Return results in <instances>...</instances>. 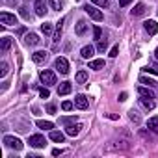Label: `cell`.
Here are the masks:
<instances>
[{
    "label": "cell",
    "instance_id": "cell-14",
    "mask_svg": "<svg viewBox=\"0 0 158 158\" xmlns=\"http://www.w3.org/2000/svg\"><path fill=\"white\" fill-rule=\"evenodd\" d=\"M71 89H73L71 82H61V84L58 86V95H69Z\"/></svg>",
    "mask_w": 158,
    "mask_h": 158
},
{
    "label": "cell",
    "instance_id": "cell-37",
    "mask_svg": "<svg viewBox=\"0 0 158 158\" xmlns=\"http://www.w3.org/2000/svg\"><path fill=\"white\" fill-rule=\"evenodd\" d=\"M128 115H130V119H132V121H136V123H139V115H138V112H134V110H132V112H130Z\"/></svg>",
    "mask_w": 158,
    "mask_h": 158
},
{
    "label": "cell",
    "instance_id": "cell-34",
    "mask_svg": "<svg viewBox=\"0 0 158 158\" xmlns=\"http://www.w3.org/2000/svg\"><path fill=\"white\" fill-rule=\"evenodd\" d=\"M39 95H41V99H48V97H50L48 88H41V89H39Z\"/></svg>",
    "mask_w": 158,
    "mask_h": 158
},
{
    "label": "cell",
    "instance_id": "cell-33",
    "mask_svg": "<svg viewBox=\"0 0 158 158\" xmlns=\"http://www.w3.org/2000/svg\"><path fill=\"white\" fill-rule=\"evenodd\" d=\"M106 47H108V43H106V39H101V41L97 43V48H99L101 52H104V50H106Z\"/></svg>",
    "mask_w": 158,
    "mask_h": 158
},
{
    "label": "cell",
    "instance_id": "cell-42",
    "mask_svg": "<svg viewBox=\"0 0 158 158\" xmlns=\"http://www.w3.org/2000/svg\"><path fill=\"white\" fill-rule=\"evenodd\" d=\"M21 15H23V17H26V19H28V11H26V8H21Z\"/></svg>",
    "mask_w": 158,
    "mask_h": 158
},
{
    "label": "cell",
    "instance_id": "cell-38",
    "mask_svg": "<svg viewBox=\"0 0 158 158\" xmlns=\"http://www.w3.org/2000/svg\"><path fill=\"white\" fill-rule=\"evenodd\" d=\"M71 121H76V117H74V115H71V117H61V123H71Z\"/></svg>",
    "mask_w": 158,
    "mask_h": 158
},
{
    "label": "cell",
    "instance_id": "cell-6",
    "mask_svg": "<svg viewBox=\"0 0 158 158\" xmlns=\"http://www.w3.org/2000/svg\"><path fill=\"white\" fill-rule=\"evenodd\" d=\"M0 23H2L4 26H11V24H17V17L8 13V11H2L0 13Z\"/></svg>",
    "mask_w": 158,
    "mask_h": 158
},
{
    "label": "cell",
    "instance_id": "cell-7",
    "mask_svg": "<svg viewBox=\"0 0 158 158\" xmlns=\"http://www.w3.org/2000/svg\"><path fill=\"white\" fill-rule=\"evenodd\" d=\"M74 106L80 108V110H86V108L89 106V101L86 99V95H76V97H74Z\"/></svg>",
    "mask_w": 158,
    "mask_h": 158
},
{
    "label": "cell",
    "instance_id": "cell-27",
    "mask_svg": "<svg viewBox=\"0 0 158 158\" xmlns=\"http://www.w3.org/2000/svg\"><path fill=\"white\" fill-rule=\"evenodd\" d=\"M41 32H43L45 35H50V34H52V24H50V23L41 24Z\"/></svg>",
    "mask_w": 158,
    "mask_h": 158
},
{
    "label": "cell",
    "instance_id": "cell-15",
    "mask_svg": "<svg viewBox=\"0 0 158 158\" xmlns=\"http://www.w3.org/2000/svg\"><path fill=\"white\" fill-rule=\"evenodd\" d=\"M11 48V37H2V41H0V50H2V54H8Z\"/></svg>",
    "mask_w": 158,
    "mask_h": 158
},
{
    "label": "cell",
    "instance_id": "cell-43",
    "mask_svg": "<svg viewBox=\"0 0 158 158\" xmlns=\"http://www.w3.org/2000/svg\"><path fill=\"white\" fill-rule=\"evenodd\" d=\"M127 97H128L127 93H121V95H119V101H127Z\"/></svg>",
    "mask_w": 158,
    "mask_h": 158
},
{
    "label": "cell",
    "instance_id": "cell-30",
    "mask_svg": "<svg viewBox=\"0 0 158 158\" xmlns=\"http://www.w3.org/2000/svg\"><path fill=\"white\" fill-rule=\"evenodd\" d=\"M93 35H95V39H97V41H101V39H102V30H101V26H95V28H93Z\"/></svg>",
    "mask_w": 158,
    "mask_h": 158
},
{
    "label": "cell",
    "instance_id": "cell-19",
    "mask_svg": "<svg viewBox=\"0 0 158 158\" xmlns=\"http://www.w3.org/2000/svg\"><path fill=\"white\" fill-rule=\"evenodd\" d=\"M50 139H52V141H56V143H63L65 136H63L60 130H50Z\"/></svg>",
    "mask_w": 158,
    "mask_h": 158
},
{
    "label": "cell",
    "instance_id": "cell-11",
    "mask_svg": "<svg viewBox=\"0 0 158 158\" xmlns=\"http://www.w3.org/2000/svg\"><path fill=\"white\" fill-rule=\"evenodd\" d=\"M47 58H48V52H47V50H37V52H34V54H32L34 63H43Z\"/></svg>",
    "mask_w": 158,
    "mask_h": 158
},
{
    "label": "cell",
    "instance_id": "cell-17",
    "mask_svg": "<svg viewBox=\"0 0 158 158\" xmlns=\"http://www.w3.org/2000/svg\"><path fill=\"white\" fill-rule=\"evenodd\" d=\"M145 10H147V8H145V4H136V6H134V10L130 11V15H132V17H141V15L145 13Z\"/></svg>",
    "mask_w": 158,
    "mask_h": 158
},
{
    "label": "cell",
    "instance_id": "cell-16",
    "mask_svg": "<svg viewBox=\"0 0 158 158\" xmlns=\"http://www.w3.org/2000/svg\"><path fill=\"white\" fill-rule=\"evenodd\" d=\"M74 32H76V35H84V34L88 32V24H86V21H78Z\"/></svg>",
    "mask_w": 158,
    "mask_h": 158
},
{
    "label": "cell",
    "instance_id": "cell-4",
    "mask_svg": "<svg viewBox=\"0 0 158 158\" xmlns=\"http://www.w3.org/2000/svg\"><path fill=\"white\" fill-rule=\"evenodd\" d=\"M84 10H86V13H88L93 21H102V19H104L102 11H101V10H97L95 6H89V4H88V6H84Z\"/></svg>",
    "mask_w": 158,
    "mask_h": 158
},
{
    "label": "cell",
    "instance_id": "cell-5",
    "mask_svg": "<svg viewBox=\"0 0 158 158\" xmlns=\"http://www.w3.org/2000/svg\"><path fill=\"white\" fill-rule=\"evenodd\" d=\"M54 69H56L58 73H61V74H67V73H69V61H67L65 58H56Z\"/></svg>",
    "mask_w": 158,
    "mask_h": 158
},
{
    "label": "cell",
    "instance_id": "cell-2",
    "mask_svg": "<svg viewBox=\"0 0 158 158\" xmlns=\"http://www.w3.org/2000/svg\"><path fill=\"white\" fill-rule=\"evenodd\" d=\"M4 145L10 147V149H15V151H21L23 149V141L15 136H4Z\"/></svg>",
    "mask_w": 158,
    "mask_h": 158
},
{
    "label": "cell",
    "instance_id": "cell-13",
    "mask_svg": "<svg viewBox=\"0 0 158 158\" xmlns=\"http://www.w3.org/2000/svg\"><path fill=\"white\" fill-rule=\"evenodd\" d=\"M143 28H145L151 35L158 34V24H156V21H145V23H143Z\"/></svg>",
    "mask_w": 158,
    "mask_h": 158
},
{
    "label": "cell",
    "instance_id": "cell-40",
    "mask_svg": "<svg viewBox=\"0 0 158 158\" xmlns=\"http://www.w3.org/2000/svg\"><path fill=\"white\" fill-rule=\"evenodd\" d=\"M47 112H48V114H56V106H54V104H48V106H47Z\"/></svg>",
    "mask_w": 158,
    "mask_h": 158
},
{
    "label": "cell",
    "instance_id": "cell-28",
    "mask_svg": "<svg viewBox=\"0 0 158 158\" xmlns=\"http://www.w3.org/2000/svg\"><path fill=\"white\" fill-rule=\"evenodd\" d=\"M8 73H10V65L6 61H2V63H0V76H6Z\"/></svg>",
    "mask_w": 158,
    "mask_h": 158
},
{
    "label": "cell",
    "instance_id": "cell-32",
    "mask_svg": "<svg viewBox=\"0 0 158 158\" xmlns=\"http://www.w3.org/2000/svg\"><path fill=\"white\" fill-rule=\"evenodd\" d=\"M143 71H147V73H154V74H158V63H152V65H149V67H145Z\"/></svg>",
    "mask_w": 158,
    "mask_h": 158
},
{
    "label": "cell",
    "instance_id": "cell-36",
    "mask_svg": "<svg viewBox=\"0 0 158 158\" xmlns=\"http://www.w3.org/2000/svg\"><path fill=\"white\" fill-rule=\"evenodd\" d=\"M117 54H119V45H114V47H112V50H110V56H112V58H115Z\"/></svg>",
    "mask_w": 158,
    "mask_h": 158
},
{
    "label": "cell",
    "instance_id": "cell-26",
    "mask_svg": "<svg viewBox=\"0 0 158 158\" xmlns=\"http://www.w3.org/2000/svg\"><path fill=\"white\" fill-rule=\"evenodd\" d=\"M48 6H50L54 11H60V10H61V0H48Z\"/></svg>",
    "mask_w": 158,
    "mask_h": 158
},
{
    "label": "cell",
    "instance_id": "cell-10",
    "mask_svg": "<svg viewBox=\"0 0 158 158\" xmlns=\"http://www.w3.org/2000/svg\"><path fill=\"white\" fill-rule=\"evenodd\" d=\"M80 128H82V125L80 123H76V125H67V128H65V134L67 136H78V134H80Z\"/></svg>",
    "mask_w": 158,
    "mask_h": 158
},
{
    "label": "cell",
    "instance_id": "cell-22",
    "mask_svg": "<svg viewBox=\"0 0 158 158\" xmlns=\"http://www.w3.org/2000/svg\"><path fill=\"white\" fill-rule=\"evenodd\" d=\"M104 67V60H91L89 61V69H93V71H101Z\"/></svg>",
    "mask_w": 158,
    "mask_h": 158
},
{
    "label": "cell",
    "instance_id": "cell-23",
    "mask_svg": "<svg viewBox=\"0 0 158 158\" xmlns=\"http://www.w3.org/2000/svg\"><path fill=\"white\" fill-rule=\"evenodd\" d=\"M35 125H37L39 128H43V130H52V128H54V123H50V121H43V119H39Z\"/></svg>",
    "mask_w": 158,
    "mask_h": 158
},
{
    "label": "cell",
    "instance_id": "cell-29",
    "mask_svg": "<svg viewBox=\"0 0 158 158\" xmlns=\"http://www.w3.org/2000/svg\"><path fill=\"white\" fill-rule=\"evenodd\" d=\"M139 82H141V84H145V86H149V88L156 86V82H154V80H151V78H147V76H141V78H139Z\"/></svg>",
    "mask_w": 158,
    "mask_h": 158
},
{
    "label": "cell",
    "instance_id": "cell-44",
    "mask_svg": "<svg viewBox=\"0 0 158 158\" xmlns=\"http://www.w3.org/2000/svg\"><path fill=\"white\" fill-rule=\"evenodd\" d=\"M154 56H156V60H158V48H156V50H154Z\"/></svg>",
    "mask_w": 158,
    "mask_h": 158
},
{
    "label": "cell",
    "instance_id": "cell-25",
    "mask_svg": "<svg viewBox=\"0 0 158 158\" xmlns=\"http://www.w3.org/2000/svg\"><path fill=\"white\" fill-rule=\"evenodd\" d=\"M115 147L117 149H130V139H117Z\"/></svg>",
    "mask_w": 158,
    "mask_h": 158
},
{
    "label": "cell",
    "instance_id": "cell-1",
    "mask_svg": "<svg viewBox=\"0 0 158 158\" xmlns=\"http://www.w3.org/2000/svg\"><path fill=\"white\" fill-rule=\"evenodd\" d=\"M39 78H41V82H43L45 86H54V84H56V74H54L50 69H43V71L39 73Z\"/></svg>",
    "mask_w": 158,
    "mask_h": 158
},
{
    "label": "cell",
    "instance_id": "cell-20",
    "mask_svg": "<svg viewBox=\"0 0 158 158\" xmlns=\"http://www.w3.org/2000/svg\"><path fill=\"white\" fill-rule=\"evenodd\" d=\"M147 128H149L151 132L158 134V117H151V119L147 121Z\"/></svg>",
    "mask_w": 158,
    "mask_h": 158
},
{
    "label": "cell",
    "instance_id": "cell-21",
    "mask_svg": "<svg viewBox=\"0 0 158 158\" xmlns=\"http://www.w3.org/2000/svg\"><path fill=\"white\" fill-rule=\"evenodd\" d=\"M74 80H76V84H86L88 82V73L86 71H78L76 76H74Z\"/></svg>",
    "mask_w": 158,
    "mask_h": 158
},
{
    "label": "cell",
    "instance_id": "cell-9",
    "mask_svg": "<svg viewBox=\"0 0 158 158\" xmlns=\"http://www.w3.org/2000/svg\"><path fill=\"white\" fill-rule=\"evenodd\" d=\"M39 35L37 34H26L24 35V45H28V47H35V45H39Z\"/></svg>",
    "mask_w": 158,
    "mask_h": 158
},
{
    "label": "cell",
    "instance_id": "cell-18",
    "mask_svg": "<svg viewBox=\"0 0 158 158\" xmlns=\"http://www.w3.org/2000/svg\"><path fill=\"white\" fill-rule=\"evenodd\" d=\"M93 52H95V48H93L91 45H86V47H82L80 56H82V58H86V60H89V58L93 56Z\"/></svg>",
    "mask_w": 158,
    "mask_h": 158
},
{
    "label": "cell",
    "instance_id": "cell-31",
    "mask_svg": "<svg viewBox=\"0 0 158 158\" xmlns=\"http://www.w3.org/2000/svg\"><path fill=\"white\" fill-rule=\"evenodd\" d=\"M91 2H93V4H97L99 8H108V6H110L108 0H91Z\"/></svg>",
    "mask_w": 158,
    "mask_h": 158
},
{
    "label": "cell",
    "instance_id": "cell-39",
    "mask_svg": "<svg viewBox=\"0 0 158 158\" xmlns=\"http://www.w3.org/2000/svg\"><path fill=\"white\" fill-rule=\"evenodd\" d=\"M130 2H132V0H119V6H121V8H127Z\"/></svg>",
    "mask_w": 158,
    "mask_h": 158
},
{
    "label": "cell",
    "instance_id": "cell-41",
    "mask_svg": "<svg viewBox=\"0 0 158 158\" xmlns=\"http://www.w3.org/2000/svg\"><path fill=\"white\" fill-rule=\"evenodd\" d=\"M61 152H63V149H54V151H52V154H54V156H60Z\"/></svg>",
    "mask_w": 158,
    "mask_h": 158
},
{
    "label": "cell",
    "instance_id": "cell-12",
    "mask_svg": "<svg viewBox=\"0 0 158 158\" xmlns=\"http://www.w3.org/2000/svg\"><path fill=\"white\" fill-rule=\"evenodd\" d=\"M138 95L139 97H143V99H156V95L152 93V89L151 88H138Z\"/></svg>",
    "mask_w": 158,
    "mask_h": 158
},
{
    "label": "cell",
    "instance_id": "cell-3",
    "mask_svg": "<svg viewBox=\"0 0 158 158\" xmlns=\"http://www.w3.org/2000/svg\"><path fill=\"white\" fill-rule=\"evenodd\" d=\"M28 143H30V147H35V149H41V147L47 145V141H45V138L41 134H32L28 138Z\"/></svg>",
    "mask_w": 158,
    "mask_h": 158
},
{
    "label": "cell",
    "instance_id": "cell-35",
    "mask_svg": "<svg viewBox=\"0 0 158 158\" xmlns=\"http://www.w3.org/2000/svg\"><path fill=\"white\" fill-rule=\"evenodd\" d=\"M73 106H74V104H73V102H71V101H65V102H63V104H61V108H63V110H65V112H69V110H73Z\"/></svg>",
    "mask_w": 158,
    "mask_h": 158
},
{
    "label": "cell",
    "instance_id": "cell-8",
    "mask_svg": "<svg viewBox=\"0 0 158 158\" xmlns=\"http://www.w3.org/2000/svg\"><path fill=\"white\" fill-rule=\"evenodd\" d=\"M34 10H35V15L43 17L47 13V4H45V0H35L34 2Z\"/></svg>",
    "mask_w": 158,
    "mask_h": 158
},
{
    "label": "cell",
    "instance_id": "cell-24",
    "mask_svg": "<svg viewBox=\"0 0 158 158\" xmlns=\"http://www.w3.org/2000/svg\"><path fill=\"white\" fill-rule=\"evenodd\" d=\"M139 102H141V106L145 108V110H154V102H152V99H139Z\"/></svg>",
    "mask_w": 158,
    "mask_h": 158
}]
</instances>
